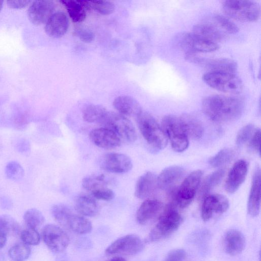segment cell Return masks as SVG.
Returning a JSON list of instances; mask_svg holds the SVG:
<instances>
[{
    "label": "cell",
    "instance_id": "obj_52",
    "mask_svg": "<svg viewBox=\"0 0 261 261\" xmlns=\"http://www.w3.org/2000/svg\"><path fill=\"white\" fill-rule=\"evenodd\" d=\"M3 1H0V12L2 9V7H3Z\"/></svg>",
    "mask_w": 261,
    "mask_h": 261
},
{
    "label": "cell",
    "instance_id": "obj_32",
    "mask_svg": "<svg viewBox=\"0 0 261 261\" xmlns=\"http://www.w3.org/2000/svg\"><path fill=\"white\" fill-rule=\"evenodd\" d=\"M108 181L103 174L91 175L85 177L82 180L84 189L90 193L108 187Z\"/></svg>",
    "mask_w": 261,
    "mask_h": 261
},
{
    "label": "cell",
    "instance_id": "obj_49",
    "mask_svg": "<svg viewBox=\"0 0 261 261\" xmlns=\"http://www.w3.org/2000/svg\"><path fill=\"white\" fill-rule=\"evenodd\" d=\"M0 204L3 209L8 210L12 207V202L9 197L3 196L0 199Z\"/></svg>",
    "mask_w": 261,
    "mask_h": 261
},
{
    "label": "cell",
    "instance_id": "obj_28",
    "mask_svg": "<svg viewBox=\"0 0 261 261\" xmlns=\"http://www.w3.org/2000/svg\"><path fill=\"white\" fill-rule=\"evenodd\" d=\"M60 2L65 7L73 22H81L85 19L87 10L85 1L67 0L61 1Z\"/></svg>",
    "mask_w": 261,
    "mask_h": 261
},
{
    "label": "cell",
    "instance_id": "obj_30",
    "mask_svg": "<svg viewBox=\"0 0 261 261\" xmlns=\"http://www.w3.org/2000/svg\"><path fill=\"white\" fill-rule=\"evenodd\" d=\"M107 112V109L102 106L92 104L84 108L82 116L87 122L100 123Z\"/></svg>",
    "mask_w": 261,
    "mask_h": 261
},
{
    "label": "cell",
    "instance_id": "obj_35",
    "mask_svg": "<svg viewBox=\"0 0 261 261\" xmlns=\"http://www.w3.org/2000/svg\"><path fill=\"white\" fill-rule=\"evenodd\" d=\"M86 4L88 10H93L103 15L113 13L115 8L112 2L107 1H86Z\"/></svg>",
    "mask_w": 261,
    "mask_h": 261
},
{
    "label": "cell",
    "instance_id": "obj_31",
    "mask_svg": "<svg viewBox=\"0 0 261 261\" xmlns=\"http://www.w3.org/2000/svg\"><path fill=\"white\" fill-rule=\"evenodd\" d=\"M225 174L223 169H220L207 176L203 182L199 192L200 198H205L211 191L222 180Z\"/></svg>",
    "mask_w": 261,
    "mask_h": 261
},
{
    "label": "cell",
    "instance_id": "obj_18",
    "mask_svg": "<svg viewBox=\"0 0 261 261\" xmlns=\"http://www.w3.org/2000/svg\"><path fill=\"white\" fill-rule=\"evenodd\" d=\"M69 20L67 15L61 11L54 12L45 23L46 34L53 38L64 36L69 28Z\"/></svg>",
    "mask_w": 261,
    "mask_h": 261
},
{
    "label": "cell",
    "instance_id": "obj_50",
    "mask_svg": "<svg viewBox=\"0 0 261 261\" xmlns=\"http://www.w3.org/2000/svg\"><path fill=\"white\" fill-rule=\"evenodd\" d=\"M7 237L0 234V249L5 245L7 242Z\"/></svg>",
    "mask_w": 261,
    "mask_h": 261
},
{
    "label": "cell",
    "instance_id": "obj_26",
    "mask_svg": "<svg viewBox=\"0 0 261 261\" xmlns=\"http://www.w3.org/2000/svg\"><path fill=\"white\" fill-rule=\"evenodd\" d=\"M193 33L215 43L222 41L225 37L224 33L219 28L206 23L195 25Z\"/></svg>",
    "mask_w": 261,
    "mask_h": 261
},
{
    "label": "cell",
    "instance_id": "obj_39",
    "mask_svg": "<svg viewBox=\"0 0 261 261\" xmlns=\"http://www.w3.org/2000/svg\"><path fill=\"white\" fill-rule=\"evenodd\" d=\"M5 172L7 177L12 180L21 179L24 174L22 166L15 161H10L7 164Z\"/></svg>",
    "mask_w": 261,
    "mask_h": 261
},
{
    "label": "cell",
    "instance_id": "obj_48",
    "mask_svg": "<svg viewBox=\"0 0 261 261\" xmlns=\"http://www.w3.org/2000/svg\"><path fill=\"white\" fill-rule=\"evenodd\" d=\"M31 2V1H8L7 4L11 8L19 9L25 8Z\"/></svg>",
    "mask_w": 261,
    "mask_h": 261
},
{
    "label": "cell",
    "instance_id": "obj_6",
    "mask_svg": "<svg viewBox=\"0 0 261 261\" xmlns=\"http://www.w3.org/2000/svg\"><path fill=\"white\" fill-rule=\"evenodd\" d=\"M202 79L211 88L224 93L239 94L243 88L241 79L232 73L208 72L203 75Z\"/></svg>",
    "mask_w": 261,
    "mask_h": 261
},
{
    "label": "cell",
    "instance_id": "obj_25",
    "mask_svg": "<svg viewBox=\"0 0 261 261\" xmlns=\"http://www.w3.org/2000/svg\"><path fill=\"white\" fill-rule=\"evenodd\" d=\"M74 208L83 216L93 217L99 212V206L95 198L85 194H80L76 197Z\"/></svg>",
    "mask_w": 261,
    "mask_h": 261
},
{
    "label": "cell",
    "instance_id": "obj_14",
    "mask_svg": "<svg viewBox=\"0 0 261 261\" xmlns=\"http://www.w3.org/2000/svg\"><path fill=\"white\" fill-rule=\"evenodd\" d=\"M55 9V4L51 1H35L28 9V17L33 24L39 25L47 21L54 13Z\"/></svg>",
    "mask_w": 261,
    "mask_h": 261
},
{
    "label": "cell",
    "instance_id": "obj_16",
    "mask_svg": "<svg viewBox=\"0 0 261 261\" xmlns=\"http://www.w3.org/2000/svg\"><path fill=\"white\" fill-rule=\"evenodd\" d=\"M91 142L96 146L105 149H112L119 146L121 141L111 129L102 127L92 129L89 133Z\"/></svg>",
    "mask_w": 261,
    "mask_h": 261
},
{
    "label": "cell",
    "instance_id": "obj_45",
    "mask_svg": "<svg viewBox=\"0 0 261 261\" xmlns=\"http://www.w3.org/2000/svg\"><path fill=\"white\" fill-rule=\"evenodd\" d=\"M16 150L20 153L28 155L31 152V144L25 138H21L17 141L15 145Z\"/></svg>",
    "mask_w": 261,
    "mask_h": 261
},
{
    "label": "cell",
    "instance_id": "obj_5",
    "mask_svg": "<svg viewBox=\"0 0 261 261\" xmlns=\"http://www.w3.org/2000/svg\"><path fill=\"white\" fill-rule=\"evenodd\" d=\"M222 10L230 18L243 22L256 21L260 15L259 5L251 1H226Z\"/></svg>",
    "mask_w": 261,
    "mask_h": 261
},
{
    "label": "cell",
    "instance_id": "obj_12",
    "mask_svg": "<svg viewBox=\"0 0 261 261\" xmlns=\"http://www.w3.org/2000/svg\"><path fill=\"white\" fill-rule=\"evenodd\" d=\"M99 164L103 170L114 173H124L133 167L130 158L126 154L120 153H108L103 155Z\"/></svg>",
    "mask_w": 261,
    "mask_h": 261
},
{
    "label": "cell",
    "instance_id": "obj_41",
    "mask_svg": "<svg viewBox=\"0 0 261 261\" xmlns=\"http://www.w3.org/2000/svg\"><path fill=\"white\" fill-rule=\"evenodd\" d=\"M256 128L252 124H249L242 127L238 132L236 137V144L238 146L249 142Z\"/></svg>",
    "mask_w": 261,
    "mask_h": 261
},
{
    "label": "cell",
    "instance_id": "obj_42",
    "mask_svg": "<svg viewBox=\"0 0 261 261\" xmlns=\"http://www.w3.org/2000/svg\"><path fill=\"white\" fill-rule=\"evenodd\" d=\"M214 20L220 28L228 33L236 34L239 32V29L238 26L224 16L216 15L214 17Z\"/></svg>",
    "mask_w": 261,
    "mask_h": 261
},
{
    "label": "cell",
    "instance_id": "obj_40",
    "mask_svg": "<svg viewBox=\"0 0 261 261\" xmlns=\"http://www.w3.org/2000/svg\"><path fill=\"white\" fill-rule=\"evenodd\" d=\"M20 238L23 243L29 246L37 245L40 242V236L37 229L29 227L20 232Z\"/></svg>",
    "mask_w": 261,
    "mask_h": 261
},
{
    "label": "cell",
    "instance_id": "obj_11",
    "mask_svg": "<svg viewBox=\"0 0 261 261\" xmlns=\"http://www.w3.org/2000/svg\"><path fill=\"white\" fill-rule=\"evenodd\" d=\"M143 248L144 243L139 237L135 234H128L113 242L106 249V253L109 255H134L140 252Z\"/></svg>",
    "mask_w": 261,
    "mask_h": 261
},
{
    "label": "cell",
    "instance_id": "obj_51",
    "mask_svg": "<svg viewBox=\"0 0 261 261\" xmlns=\"http://www.w3.org/2000/svg\"><path fill=\"white\" fill-rule=\"evenodd\" d=\"M106 261H127L124 258L121 257H114Z\"/></svg>",
    "mask_w": 261,
    "mask_h": 261
},
{
    "label": "cell",
    "instance_id": "obj_29",
    "mask_svg": "<svg viewBox=\"0 0 261 261\" xmlns=\"http://www.w3.org/2000/svg\"><path fill=\"white\" fill-rule=\"evenodd\" d=\"M65 227L76 234H83L91 231L92 225L88 219L73 213L68 219Z\"/></svg>",
    "mask_w": 261,
    "mask_h": 261
},
{
    "label": "cell",
    "instance_id": "obj_19",
    "mask_svg": "<svg viewBox=\"0 0 261 261\" xmlns=\"http://www.w3.org/2000/svg\"><path fill=\"white\" fill-rule=\"evenodd\" d=\"M184 173L185 170L180 166L167 167L157 176L158 188L171 192L181 180Z\"/></svg>",
    "mask_w": 261,
    "mask_h": 261
},
{
    "label": "cell",
    "instance_id": "obj_20",
    "mask_svg": "<svg viewBox=\"0 0 261 261\" xmlns=\"http://www.w3.org/2000/svg\"><path fill=\"white\" fill-rule=\"evenodd\" d=\"M158 188L157 176L148 171L139 177L135 188L134 194L139 199H143L151 196Z\"/></svg>",
    "mask_w": 261,
    "mask_h": 261
},
{
    "label": "cell",
    "instance_id": "obj_7",
    "mask_svg": "<svg viewBox=\"0 0 261 261\" xmlns=\"http://www.w3.org/2000/svg\"><path fill=\"white\" fill-rule=\"evenodd\" d=\"M162 128L175 151L181 152L188 148V137L179 118L173 115L165 116L162 120Z\"/></svg>",
    "mask_w": 261,
    "mask_h": 261
},
{
    "label": "cell",
    "instance_id": "obj_37",
    "mask_svg": "<svg viewBox=\"0 0 261 261\" xmlns=\"http://www.w3.org/2000/svg\"><path fill=\"white\" fill-rule=\"evenodd\" d=\"M51 213L55 220L59 224L65 227L67 221L73 212L65 205L58 204L52 207Z\"/></svg>",
    "mask_w": 261,
    "mask_h": 261
},
{
    "label": "cell",
    "instance_id": "obj_13",
    "mask_svg": "<svg viewBox=\"0 0 261 261\" xmlns=\"http://www.w3.org/2000/svg\"><path fill=\"white\" fill-rule=\"evenodd\" d=\"M188 60L200 64L210 70L209 72H224L234 73L237 64L226 58L206 59L195 55V53H187Z\"/></svg>",
    "mask_w": 261,
    "mask_h": 261
},
{
    "label": "cell",
    "instance_id": "obj_22",
    "mask_svg": "<svg viewBox=\"0 0 261 261\" xmlns=\"http://www.w3.org/2000/svg\"><path fill=\"white\" fill-rule=\"evenodd\" d=\"M260 207V170L257 167L254 171L248 201L247 210L249 214L257 216Z\"/></svg>",
    "mask_w": 261,
    "mask_h": 261
},
{
    "label": "cell",
    "instance_id": "obj_34",
    "mask_svg": "<svg viewBox=\"0 0 261 261\" xmlns=\"http://www.w3.org/2000/svg\"><path fill=\"white\" fill-rule=\"evenodd\" d=\"M23 220L28 227L37 229L44 223L45 218L39 210L31 208L24 213Z\"/></svg>",
    "mask_w": 261,
    "mask_h": 261
},
{
    "label": "cell",
    "instance_id": "obj_4",
    "mask_svg": "<svg viewBox=\"0 0 261 261\" xmlns=\"http://www.w3.org/2000/svg\"><path fill=\"white\" fill-rule=\"evenodd\" d=\"M100 124L115 133L121 142L132 143L137 138L136 130L132 122L127 117L118 112L108 111Z\"/></svg>",
    "mask_w": 261,
    "mask_h": 261
},
{
    "label": "cell",
    "instance_id": "obj_46",
    "mask_svg": "<svg viewBox=\"0 0 261 261\" xmlns=\"http://www.w3.org/2000/svg\"><path fill=\"white\" fill-rule=\"evenodd\" d=\"M260 131L256 129L253 136L249 141V148L253 152L260 153Z\"/></svg>",
    "mask_w": 261,
    "mask_h": 261
},
{
    "label": "cell",
    "instance_id": "obj_10",
    "mask_svg": "<svg viewBox=\"0 0 261 261\" xmlns=\"http://www.w3.org/2000/svg\"><path fill=\"white\" fill-rule=\"evenodd\" d=\"M42 236L46 245L55 253L63 252L69 243L67 234L61 228L54 224L46 225L43 228Z\"/></svg>",
    "mask_w": 261,
    "mask_h": 261
},
{
    "label": "cell",
    "instance_id": "obj_15",
    "mask_svg": "<svg viewBox=\"0 0 261 261\" xmlns=\"http://www.w3.org/2000/svg\"><path fill=\"white\" fill-rule=\"evenodd\" d=\"M229 207V201L222 195L213 194L205 197L201 208V217L204 221H208L215 214L225 212Z\"/></svg>",
    "mask_w": 261,
    "mask_h": 261
},
{
    "label": "cell",
    "instance_id": "obj_23",
    "mask_svg": "<svg viewBox=\"0 0 261 261\" xmlns=\"http://www.w3.org/2000/svg\"><path fill=\"white\" fill-rule=\"evenodd\" d=\"M113 105L118 113L126 117L136 118L143 111L139 102L129 96L122 95L116 97Z\"/></svg>",
    "mask_w": 261,
    "mask_h": 261
},
{
    "label": "cell",
    "instance_id": "obj_47",
    "mask_svg": "<svg viewBox=\"0 0 261 261\" xmlns=\"http://www.w3.org/2000/svg\"><path fill=\"white\" fill-rule=\"evenodd\" d=\"M186 256V252L181 249H174L167 254L164 261H182Z\"/></svg>",
    "mask_w": 261,
    "mask_h": 261
},
{
    "label": "cell",
    "instance_id": "obj_38",
    "mask_svg": "<svg viewBox=\"0 0 261 261\" xmlns=\"http://www.w3.org/2000/svg\"><path fill=\"white\" fill-rule=\"evenodd\" d=\"M234 155V152L232 149L224 148L210 159L209 164L213 167H219L230 162Z\"/></svg>",
    "mask_w": 261,
    "mask_h": 261
},
{
    "label": "cell",
    "instance_id": "obj_1",
    "mask_svg": "<svg viewBox=\"0 0 261 261\" xmlns=\"http://www.w3.org/2000/svg\"><path fill=\"white\" fill-rule=\"evenodd\" d=\"M202 108L204 114L212 120L224 122L239 118L243 112L244 103L236 97L212 95L203 98Z\"/></svg>",
    "mask_w": 261,
    "mask_h": 261
},
{
    "label": "cell",
    "instance_id": "obj_24",
    "mask_svg": "<svg viewBox=\"0 0 261 261\" xmlns=\"http://www.w3.org/2000/svg\"><path fill=\"white\" fill-rule=\"evenodd\" d=\"M246 240L243 234L236 229H230L224 235L223 245L228 254L234 256L241 253L244 249Z\"/></svg>",
    "mask_w": 261,
    "mask_h": 261
},
{
    "label": "cell",
    "instance_id": "obj_27",
    "mask_svg": "<svg viewBox=\"0 0 261 261\" xmlns=\"http://www.w3.org/2000/svg\"><path fill=\"white\" fill-rule=\"evenodd\" d=\"M179 118L188 137L198 140L202 136L203 127L198 119L189 114H184Z\"/></svg>",
    "mask_w": 261,
    "mask_h": 261
},
{
    "label": "cell",
    "instance_id": "obj_33",
    "mask_svg": "<svg viewBox=\"0 0 261 261\" xmlns=\"http://www.w3.org/2000/svg\"><path fill=\"white\" fill-rule=\"evenodd\" d=\"M20 227L17 221L11 216L0 215V234L8 236L17 234Z\"/></svg>",
    "mask_w": 261,
    "mask_h": 261
},
{
    "label": "cell",
    "instance_id": "obj_9",
    "mask_svg": "<svg viewBox=\"0 0 261 261\" xmlns=\"http://www.w3.org/2000/svg\"><path fill=\"white\" fill-rule=\"evenodd\" d=\"M178 45L187 53H207L217 50V43L200 37L193 33H184L177 37Z\"/></svg>",
    "mask_w": 261,
    "mask_h": 261
},
{
    "label": "cell",
    "instance_id": "obj_43",
    "mask_svg": "<svg viewBox=\"0 0 261 261\" xmlns=\"http://www.w3.org/2000/svg\"><path fill=\"white\" fill-rule=\"evenodd\" d=\"M91 194L95 199L105 201H110L115 197V193L108 187L95 191Z\"/></svg>",
    "mask_w": 261,
    "mask_h": 261
},
{
    "label": "cell",
    "instance_id": "obj_36",
    "mask_svg": "<svg viewBox=\"0 0 261 261\" xmlns=\"http://www.w3.org/2000/svg\"><path fill=\"white\" fill-rule=\"evenodd\" d=\"M31 252L30 246L22 242L11 247L8 253L13 261H24L29 257Z\"/></svg>",
    "mask_w": 261,
    "mask_h": 261
},
{
    "label": "cell",
    "instance_id": "obj_44",
    "mask_svg": "<svg viewBox=\"0 0 261 261\" xmlns=\"http://www.w3.org/2000/svg\"><path fill=\"white\" fill-rule=\"evenodd\" d=\"M75 35L83 41L86 43L92 42L95 37L94 33L90 30L84 29L79 28L76 30Z\"/></svg>",
    "mask_w": 261,
    "mask_h": 261
},
{
    "label": "cell",
    "instance_id": "obj_8",
    "mask_svg": "<svg viewBox=\"0 0 261 261\" xmlns=\"http://www.w3.org/2000/svg\"><path fill=\"white\" fill-rule=\"evenodd\" d=\"M202 175L197 170L190 173L180 185L175 196L176 204L181 208L188 206L194 199Z\"/></svg>",
    "mask_w": 261,
    "mask_h": 261
},
{
    "label": "cell",
    "instance_id": "obj_3",
    "mask_svg": "<svg viewBox=\"0 0 261 261\" xmlns=\"http://www.w3.org/2000/svg\"><path fill=\"white\" fill-rule=\"evenodd\" d=\"M182 222L181 215L172 205H169L149 233L148 241L155 242L167 238L178 228Z\"/></svg>",
    "mask_w": 261,
    "mask_h": 261
},
{
    "label": "cell",
    "instance_id": "obj_17",
    "mask_svg": "<svg viewBox=\"0 0 261 261\" xmlns=\"http://www.w3.org/2000/svg\"><path fill=\"white\" fill-rule=\"evenodd\" d=\"M248 163L240 160L234 163L226 180L225 188L229 193L235 192L243 184L248 172Z\"/></svg>",
    "mask_w": 261,
    "mask_h": 261
},
{
    "label": "cell",
    "instance_id": "obj_2",
    "mask_svg": "<svg viewBox=\"0 0 261 261\" xmlns=\"http://www.w3.org/2000/svg\"><path fill=\"white\" fill-rule=\"evenodd\" d=\"M136 119L142 136L150 147L161 150L166 146L167 137L151 115L142 111Z\"/></svg>",
    "mask_w": 261,
    "mask_h": 261
},
{
    "label": "cell",
    "instance_id": "obj_21",
    "mask_svg": "<svg viewBox=\"0 0 261 261\" xmlns=\"http://www.w3.org/2000/svg\"><path fill=\"white\" fill-rule=\"evenodd\" d=\"M163 203L156 199H148L140 206L136 213L138 222L144 225L154 219L162 212Z\"/></svg>",
    "mask_w": 261,
    "mask_h": 261
}]
</instances>
